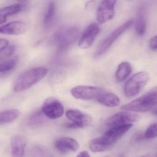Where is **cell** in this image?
Segmentation results:
<instances>
[{"instance_id": "1", "label": "cell", "mask_w": 157, "mask_h": 157, "mask_svg": "<svg viewBox=\"0 0 157 157\" xmlns=\"http://www.w3.org/2000/svg\"><path fill=\"white\" fill-rule=\"evenodd\" d=\"M157 106V86L150 89L145 94L121 107L126 111L146 112Z\"/></svg>"}, {"instance_id": "2", "label": "cell", "mask_w": 157, "mask_h": 157, "mask_svg": "<svg viewBox=\"0 0 157 157\" xmlns=\"http://www.w3.org/2000/svg\"><path fill=\"white\" fill-rule=\"evenodd\" d=\"M48 73V69L44 67H36L28 70L20 75L15 81L13 91L20 92L30 88L44 78Z\"/></svg>"}, {"instance_id": "3", "label": "cell", "mask_w": 157, "mask_h": 157, "mask_svg": "<svg viewBox=\"0 0 157 157\" xmlns=\"http://www.w3.org/2000/svg\"><path fill=\"white\" fill-rule=\"evenodd\" d=\"M134 23V19L132 18L115 29L108 37L100 43L95 51L94 57L97 59L106 53L114 42L126 30L129 29L133 25Z\"/></svg>"}, {"instance_id": "4", "label": "cell", "mask_w": 157, "mask_h": 157, "mask_svg": "<svg viewBox=\"0 0 157 157\" xmlns=\"http://www.w3.org/2000/svg\"><path fill=\"white\" fill-rule=\"evenodd\" d=\"M149 79V75L146 72H140L134 75L124 85V93L125 97L132 98L138 95Z\"/></svg>"}, {"instance_id": "5", "label": "cell", "mask_w": 157, "mask_h": 157, "mask_svg": "<svg viewBox=\"0 0 157 157\" xmlns=\"http://www.w3.org/2000/svg\"><path fill=\"white\" fill-rule=\"evenodd\" d=\"M66 116L72 122L66 125V127L70 129L84 128L90 125L93 121L90 115L78 110H69L66 112Z\"/></svg>"}, {"instance_id": "6", "label": "cell", "mask_w": 157, "mask_h": 157, "mask_svg": "<svg viewBox=\"0 0 157 157\" xmlns=\"http://www.w3.org/2000/svg\"><path fill=\"white\" fill-rule=\"evenodd\" d=\"M64 108L59 100L52 97L48 98L44 101L41 112L46 117L52 120L60 118L64 113Z\"/></svg>"}, {"instance_id": "7", "label": "cell", "mask_w": 157, "mask_h": 157, "mask_svg": "<svg viewBox=\"0 0 157 157\" xmlns=\"http://www.w3.org/2000/svg\"><path fill=\"white\" fill-rule=\"evenodd\" d=\"M117 0H102L100 4L96 13L97 21L103 24L114 17L115 6Z\"/></svg>"}, {"instance_id": "8", "label": "cell", "mask_w": 157, "mask_h": 157, "mask_svg": "<svg viewBox=\"0 0 157 157\" xmlns=\"http://www.w3.org/2000/svg\"><path fill=\"white\" fill-rule=\"evenodd\" d=\"M139 116L136 113L129 112H121L108 118L106 121V124L109 127L120 126L132 124L137 121Z\"/></svg>"}, {"instance_id": "9", "label": "cell", "mask_w": 157, "mask_h": 157, "mask_svg": "<svg viewBox=\"0 0 157 157\" xmlns=\"http://www.w3.org/2000/svg\"><path fill=\"white\" fill-rule=\"evenodd\" d=\"M102 90L97 87L79 86L73 88L71 90V93L75 98L90 100L96 99Z\"/></svg>"}, {"instance_id": "10", "label": "cell", "mask_w": 157, "mask_h": 157, "mask_svg": "<svg viewBox=\"0 0 157 157\" xmlns=\"http://www.w3.org/2000/svg\"><path fill=\"white\" fill-rule=\"evenodd\" d=\"M99 27L96 23L90 24L85 29L79 39L78 45L80 48L86 49L91 47L99 32Z\"/></svg>"}, {"instance_id": "11", "label": "cell", "mask_w": 157, "mask_h": 157, "mask_svg": "<svg viewBox=\"0 0 157 157\" xmlns=\"http://www.w3.org/2000/svg\"><path fill=\"white\" fill-rule=\"evenodd\" d=\"M28 26L21 21H13L0 26V34L8 35H19L27 31Z\"/></svg>"}, {"instance_id": "12", "label": "cell", "mask_w": 157, "mask_h": 157, "mask_svg": "<svg viewBox=\"0 0 157 157\" xmlns=\"http://www.w3.org/2000/svg\"><path fill=\"white\" fill-rule=\"evenodd\" d=\"M55 147L60 153L66 154L70 152H76L79 148V144L75 139L71 137H61L55 143Z\"/></svg>"}, {"instance_id": "13", "label": "cell", "mask_w": 157, "mask_h": 157, "mask_svg": "<svg viewBox=\"0 0 157 157\" xmlns=\"http://www.w3.org/2000/svg\"><path fill=\"white\" fill-rule=\"evenodd\" d=\"M113 144L109 139L102 135L91 140L89 144V148L93 153H100L108 150Z\"/></svg>"}, {"instance_id": "14", "label": "cell", "mask_w": 157, "mask_h": 157, "mask_svg": "<svg viewBox=\"0 0 157 157\" xmlns=\"http://www.w3.org/2000/svg\"><path fill=\"white\" fill-rule=\"evenodd\" d=\"M133 126L132 124H124L120 126L110 127L103 135L110 139L113 144H115Z\"/></svg>"}, {"instance_id": "15", "label": "cell", "mask_w": 157, "mask_h": 157, "mask_svg": "<svg viewBox=\"0 0 157 157\" xmlns=\"http://www.w3.org/2000/svg\"><path fill=\"white\" fill-rule=\"evenodd\" d=\"M12 157H23L26 145V140L24 136H14L11 140Z\"/></svg>"}, {"instance_id": "16", "label": "cell", "mask_w": 157, "mask_h": 157, "mask_svg": "<svg viewBox=\"0 0 157 157\" xmlns=\"http://www.w3.org/2000/svg\"><path fill=\"white\" fill-rule=\"evenodd\" d=\"M96 100L100 104L110 108L117 107L121 102L120 98L117 95L103 90L100 93Z\"/></svg>"}, {"instance_id": "17", "label": "cell", "mask_w": 157, "mask_h": 157, "mask_svg": "<svg viewBox=\"0 0 157 157\" xmlns=\"http://www.w3.org/2000/svg\"><path fill=\"white\" fill-rule=\"evenodd\" d=\"M132 66L129 63L124 62L119 64L115 73V78L118 82H122L132 73Z\"/></svg>"}, {"instance_id": "18", "label": "cell", "mask_w": 157, "mask_h": 157, "mask_svg": "<svg viewBox=\"0 0 157 157\" xmlns=\"http://www.w3.org/2000/svg\"><path fill=\"white\" fill-rule=\"evenodd\" d=\"M21 6L19 4H14L0 8V25L5 23L7 17L19 13Z\"/></svg>"}, {"instance_id": "19", "label": "cell", "mask_w": 157, "mask_h": 157, "mask_svg": "<svg viewBox=\"0 0 157 157\" xmlns=\"http://www.w3.org/2000/svg\"><path fill=\"white\" fill-rule=\"evenodd\" d=\"M20 112L17 109H11L0 113V124L8 123L15 121L20 116Z\"/></svg>"}, {"instance_id": "20", "label": "cell", "mask_w": 157, "mask_h": 157, "mask_svg": "<svg viewBox=\"0 0 157 157\" xmlns=\"http://www.w3.org/2000/svg\"><path fill=\"white\" fill-rule=\"evenodd\" d=\"M56 13V6L55 3L50 2L48 6L47 13L44 17L43 25L46 29H49L54 21Z\"/></svg>"}, {"instance_id": "21", "label": "cell", "mask_w": 157, "mask_h": 157, "mask_svg": "<svg viewBox=\"0 0 157 157\" xmlns=\"http://www.w3.org/2000/svg\"><path fill=\"white\" fill-rule=\"evenodd\" d=\"M136 31L139 36L144 35L146 32V23L143 13L140 11L136 20Z\"/></svg>"}, {"instance_id": "22", "label": "cell", "mask_w": 157, "mask_h": 157, "mask_svg": "<svg viewBox=\"0 0 157 157\" xmlns=\"http://www.w3.org/2000/svg\"><path fill=\"white\" fill-rule=\"evenodd\" d=\"M18 59L15 57L0 63V73L6 72L13 69L18 62Z\"/></svg>"}, {"instance_id": "23", "label": "cell", "mask_w": 157, "mask_h": 157, "mask_svg": "<svg viewBox=\"0 0 157 157\" xmlns=\"http://www.w3.org/2000/svg\"><path fill=\"white\" fill-rule=\"evenodd\" d=\"M15 51V46L12 45L8 46L5 49L0 52V62L13 56Z\"/></svg>"}, {"instance_id": "24", "label": "cell", "mask_w": 157, "mask_h": 157, "mask_svg": "<svg viewBox=\"0 0 157 157\" xmlns=\"http://www.w3.org/2000/svg\"><path fill=\"white\" fill-rule=\"evenodd\" d=\"M41 115L40 112L35 113L29 118L27 121L28 124L32 127L39 125L42 121Z\"/></svg>"}, {"instance_id": "25", "label": "cell", "mask_w": 157, "mask_h": 157, "mask_svg": "<svg viewBox=\"0 0 157 157\" xmlns=\"http://www.w3.org/2000/svg\"><path fill=\"white\" fill-rule=\"evenodd\" d=\"M146 139H153L157 137V123L150 125L145 132Z\"/></svg>"}, {"instance_id": "26", "label": "cell", "mask_w": 157, "mask_h": 157, "mask_svg": "<svg viewBox=\"0 0 157 157\" xmlns=\"http://www.w3.org/2000/svg\"><path fill=\"white\" fill-rule=\"evenodd\" d=\"M149 46L153 50H157V36L152 38L149 41Z\"/></svg>"}, {"instance_id": "27", "label": "cell", "mask_w": 157, "mask_h": 157, "mask_svg": "<svg viewBox=\"0 0 157 157\" xmlns=\"http://www.w3.org/2000/svg\"><path fill=\"white\" fill-rule=\"evenodd\" d=\"M9 44V41L7 40L0 38V52L7 48Z\"/></svg>"}, {"instance_id": "28", "label": "cell", "mask_w": 157, "mask_h": 157, "mask_svg": "<svg viewBox=\"0 0 157 157\" xmlns=\"http://www.w3.org/2000/svg\"><path fill=\"white\" fill-rule=\"evenodd\" d=\"M95 6V1H94V0H91V1H88V2H87L86 4H85V9H86V10H88V11L91 10L94 8Z\"/></svg>"}, {"instance_id": "29", "label": "cell", "mask_w": 157, "mask_h": 157, "mask_svg": "<svg viewBox=\"0 0 157 157\" xmlns=\"http://www.w3.org/2000/svg\"><path fill=\"white\" fill-rule=\"evenodd\" d=\"M77 157H90L87 151H84L80 152Z\"/></svg>"}, {"instance_id": "30", "label": "cell", "mask_w": 157, "mask_h": 157, "mask_svg": "<svg viewBox=\"0 0 157 157\" xmlns=\"http://www.w3.org/2000/svg\"><path fill=\"white\" fill-rule=\"evenodd\" d=\"M155 113H156V115H157V111Z\"/></svg>"}, {"instance_id": "31", "label": "cell", "mask_w": 157, "mask_h": 157, "mask_svg": "<svg viewBox=\"0 0 157 157\" xmlns=\"http://www.w3.org/2000/svg\"></svg>"}]
</instances>
